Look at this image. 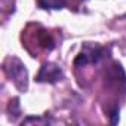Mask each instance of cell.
<instances>
[{"instance_id": "obj_1", "label": "cell", "mask_w": 126, "mask_h": 126, "mask_svg": "<svg viewBox=\"0 0 126 126\" xmlns=\"http://www.w3.org/2000/svg\"><path fill=\"white\" fill-rule=\"evenodd\" d=\"M5 71L8 74V77L14 82V85L19 89V91H27V86H28V71L25 68V65L22 62L15 58V56H9L6 61H5Z\"/></svg>"}, {"instance_id": "obj_2", "label": "cell", "mask_w": 126, "mask_h": 126, "mask_svg": "<svg viewBox=\"0 0 126 126\" xmlns=\"http://www.w3.org/2000/svg\"><path fill=\"white\" fill-rule=\"evenodd\" d=\"M62 77H64V73H62V70L56 64H53V62H46V64L42 65L36 80L40 82V83H56Z\"/></svg>"}, {"instance_id": "obj_3", "label": "cell", "mask_w": 126, "mask_h": 126, "mask_svg": "<svg viewBox=\"0 0 126 126\" xmlns=\"http://www.w3.org/2000/svg\"><path fill=\"white\" fill-rule=\"evenodd\" d=\"M42 9H62L65 8V0H37Z\"/></svg>"}, {"instance_id": "obj_4", "label": "cell", "mask_w": 126, "mask_h": 126, "mask_svg": "<svg viewBox=\"0 0 126 126\" xmlns=\"http://www.w3.org/2000/svg\"><path fill=\"white\" fill-rule=\"evenodd\" d=\"M28 123H39V125H46V123H50L47 119H42V117H27L22 125H28Z\"/></svg>"}]
</instances>
